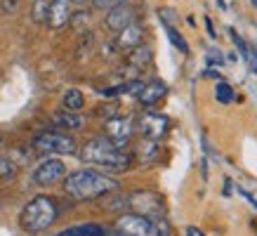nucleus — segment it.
<instances>
[{
    "label": "nucleus",
    "mask_w": 257,
    "mask_h": 236,
    "mask_svg": "<svg viewBox=\"0 0 257 236\" xmlns=\"http://www.w3.org/2000/svg\"><path fill=\"white\" fill-rule=\"evenodd\" d=\"M47 12H50V0H33V8H31L33 22L45 24L47 22Z\"/></svg>",
    "instance_id": "f3484780"
},
{
    "label": "nucleus",
    "mask_w": 257,
    "mask_h": 236,
    "mask_svg": "<svg viewBox=\"0 0 257 236\" xmlns=\"http://www.w3.org/2000/svg\"><path fill=\"white\" fill-rule=\"evenodd\" d=\"M168 92V87H165L163 80H151V83H144L142 87V92L137 94V99H140L144 106H154L156 102H161Z\"/></svg>",
    "instance_id": "f8f14e48"
},
{
    "label": "nucleus",
    "mask_w": 257,
    "mask_h": 236,
    "mask_svg": "<svg viewBox=\"0 0 257 236\" xmlns=\"http://www.w3.org/2000/svg\"><path fill=\"white\" fill-rule=\"evenodd\" d=\"M205 26H208V33H210L212 38H215L217 33H215V29H212V22H210V19H205Z\"/></svg>",
    "instance_id": "a878e982"
},
{
    "label": "nucleus",
    "mask_w": 257,
    "mask_h": 236,
    "mask_svg": "<svg viewBox=\"0 0 257 236\" xmlns=\"http://www.w3.org/2000/svg\"><path fill=\"white\" fill-rule=\"evenodd\" d=\"M187 236H203V231L198 227H187Z\"/></svg>",
    "instance_id": "b1692460"
},
{
    "label": "nucleus",
    "mask_w": 257,
    "mask_h": 236,
    "mask_svg": "<svg viewBox=\"0 0 257 236\" xmlns=\"http://www.w3.org/2000/svg\"><path fill=\"white\" fill-rule=\"evenodd\" d=\"M17 175V165L12 163V158L5 156V154H0V180H15Z\"/></svg>",
    "instance_id": "6ab92c4d"
},
{
    "label": "nucleus",
    "mask_w": 257,
    "mask_h": 236,
    "mask_svg": "<svg viewBox=\"0 0 257 236\" xmlns=\"http://www.w3.org/2000/svg\"><path fill=\"white\" fill-rule=\"evenodd\" d=\"M104 133H106V137H109L111 142H116L120 149H125V144H127L130 135H133V121H130V118L113 116V118H109V121H106Z\"/></svg>",
    "instance_id": "1a4fd4ad"
},
{
    "label": "nucleus",
    "mask_w": 257,
    "mask_h": 236,
    "mask_svg": "<svg viewBox=\"0 0 257 236\" xmlns=\"http://www.w3.org/2000/svg\"><path fill=\"white\" fill-rule=\"evenodd\" d=\"M154 59V52L149 45H137L133 50H127V64L135 66V69H142V66H149Z\"/></svg>",
    "instance_id": "4468645a"
},
{
    "label": "nucleus",
    "mask_w": 257,
    "mask_h": 236,
    "mask_svg": "<svg viewBox=\"0 0 257 236\" xmlns=\"http://www.w3.org/2000/svg\"><path fill=\"white\" fill-rule=\"evenodd\" d=\"M71 3L73 0H50V12H47V26L50 29H64L71 19Z\"/></svg>",
    "instance_id": "9b49d317"
},
{
    "label": "nucleus",
    "mask_w": 257,
    "mask_h": 236,
    "mask_svg": "<svg viewBox=\"0 0 257 236\" xmlns=\"http://www.w3.org/2000/svg\"><path fill=\"white\" fill-rule=\"evenodd\" d=\"M76 3H87V0H76Z\"/></svg>",
    "instance_id": "c85d7f7f"
},
{
    "label": "nucleus",
    "mask_w": 257,
    "mask_h": 236,
    "mask_svg": "<svg viewBox=\"0 0 257 236\" xmlns=\"http://www.w3.org/2000/svg\"><path fill=\"white\" fill-rule=\"evenodd\" d=\"M92 5L97 10H109V8H113V0H92Z\"/></svg>",
    "instance_id": "5701e85b"
},
{
    "label": "nucleus",
    "mask_w": 257,
    "mask_h": 236,
    "mask_svg": "<svg viewBox=\"0 0 257 236\" xmlns=\"http://www.w3.org/2000/svg\"><path fill=\"white\" fill-rule=\"evenodd\" d=\"M165 31H168V38H170L172 45L177 47L182 55H187V52H189V45H187V40L182 38V33H179L177 29H172V26H165Z\"/></svg>",
    "instance_id": "aec40b11"
},
{
    "label": "nucleus",
    "mask_w": 257,
    "mask_h": 236,
    "mask_svg": "<svg viewBox=\"0 0 257 236\" xmlns=\"http://www.w3.org/2000/svg\"><path fill=\"white\" fill-rule=\"evenodd\" d=\"M215 3H217V5H219V8H222V10L226 8V5H224V0H215Z\"/></svg>",
    "instance_id": "bb28decb"
},
{
    "label": "nucleus",
    "mask_w": 257,
    "mask_h": 236,
    "mask_svg": "<svg viewBox=\"0 0 257 236\" xmlns=\"http://www.w3.org/2000/svg\"><path fill=\"white\" fill-rule=\"evenodd\" d=\"M158 17H161V22H163L165 26H172V22H175V10L161 8V10H158Z\"/></svg>",
    "instance_id": "412c9836"
},
{
    "label": "nucleus",
    "mask_w": 257,
    "mask_h": 236,
    "mask_svg": "<svg viewBox=\"0 0 257 236\" xmlns=\"http://www.w3.org/2000/svg\"><path fill=\"white\" fill-rule=\"evenodd\" d=\"M33 149L40 154H59V156H71L76 154V140L57 130H47L33 137Z\"/></svg>",
    "instance_id": "39448f33"
},
{
    "label": "nucleus",
    "mask_w": 257,
    "mask_h": 236,
    "mask_svg": "<svg viewBox=\"0 0 257 236\" xmlns=\"http://www.w3.org/2000/svg\"><path fill=\"white\" fill-rule=\"evenodd\" d=\"M116 189L118 182L99 170H76V173L66 175L64 180V191L78 201H92V198L106 196Z\"/></svg>",
    "instance_id": "f257e3e1"
},
{
    "label": "nucleus",
    "mask_w": 257,
    "mask_h": 236,
    "mask_svg": "<svg viewBox=\"0 0 257 236\" xmlns=\"http://www.w3.org/2000/svg\"><path fill=\"white\" fill-rule=\"evenodd\" d=\"M116 231L120 236H168L170 229L163 220L149 217L142 212H125L116 220Z\"/></svg>",
    "instance_id": "20e7f679"
},
{
    "label": "nucleus",
    "mask_w": 257,
    "mask_h": 236,
    "mask_svg": "<svg viewBox=\"0 0 257 236\" xmlns=\"http://www.w3.org/2000/svg\"><path fill=\"white\" fill-rule=\"evenodd\" d=\"M140 133L142 137H147V140H154L158 142L161 137L168 135V128H170V121L163 116V113H156V111H144L140 116Z\"/></svg>",
    "instance_id": "0eeeda50"
},
{
    "label": "nucleus",
    "mask_w": 257,
    "mask_h": 236,
    "mask_svg": "<svg viewBox=\"0 0 257 236\" xmlns=\"http://www.w3.org/2000/svg\"><path fill=\"white\" fill-rule=\"evenodd\" d=\"M135 22V10L127 5V3H120V5H113V8H109V12H106V17H104V24H106V29L113 33L123 31L127 24Z\"/></svg>",
    "instance_id": "6e6552de"
},
{
    "label": "nucleus",
    "mask_w": 257,
    "mask_h": 236,
    "mask_svg": "<svg viewBox=\"0 0 257 236\" xmlns=\"http://www.w3.org/2000/svg\"><path fill=\"white\" fill-rule=\"evenodd\" d=\"M205 59H208V64H210V66H215V64H217V66H222V64H224V57H222V52H219V50H210V52L205 55Z\"/></svg>",
    "instance_id": "4be33fe9"
},
{
    "label": "nucleus",
    "mask_w": 257,
    "mask_h": 236,
    "mask_svg": "<svg viewBox=\"0 0 257 236\" xmlns=\"http://www.w3.org/2000/svg\"><path fill=\"white\" fill-rule=\"evenodd\" d=\"M250 3H252V5H255V8H257V0H250Z\"/></svg>",
    "instance_id": "cd10ccee"
},
{
    "label": "nucleus",
    "mask_w": 257,
    "mask_h": 236,
    "mask_svg": "<svg viewBox=\"0 0 257 236\" xmlns=\"http://www.w3.org/2000/svg\"><path fill=\"white\" fill-rule=\"evenodd\" d=\"M59 236H104V227L87 222V224H76V227L62 229V231H59Z\"/></svg>",
    "instance_id": "2eb2a0df"
},
{
    "label": "nucleus",
    "mask_w": 257,
    "mask_h": 236,
    "mask_svg": "<svg viewBox=\"0 0 257 236\" xmlns=\"http://www.w3.org/2000/svg\"><path fill=\"white\" fill-rule=\"evenodd\" d=\"M57 203L55 198L50 196H36L31 198L26 208L19 215V222H22V229H26L29 234H38V231H45L52 222L57 220Z\"/></svg>",
    "instance_id": "7ed1b4c3"
},
{
    "label": "nucleus",
    "mask_w": 257,
    "mask_h": 236,
    "mask_svg": "<svg viewBox=\"0 0 257 236\" xmlns=\"http://www.w3.org/2000/svg\"><path fill=\"white\" fill-rule=\"evenodd\" d=\"M80 158L85 163L99 165L104 170H127L133 158L130 154H125V149H120L116 142H111L109 137H92L83 144L80 149Z\"/></svg>",
    "instance_id": "f03ea898"
},
{
    "label": "nucleus",
    "mask_w": 257,
    "mask_h": 236,
    "mask_svg": "<svg viewBox=\"0 0 257 236\" xmlns=\"http://www.w3.org/2000/svg\"><path fill=\"white\" fill-rule=\"evenodd\" d=\"M66 175V165L59 161V158H45V161H40L36 168H33V175L31 180L33 184H38V187H50V184H55L59 182Z\"/></svg>",
    "instance_id": "423d86ee"
},
{
    "label": "nucleus",
    "mask_w": 257,
    "mask_h": 236,
    "mask_svg": "<svg viewBox=\"0 0 257 236\" xmlns=\"http://www.w3.org/2000/svg\"><path fill=\"white\" fill-rule=\"evenodd\" d=\"M205 76H208V78H217V80H222L219 71H215V69H208V71H205Z\"/></svg>",
    "instance_id": "393cba45"
},
{
    "label": "nucleus",
    "mask_w": 257,
    "mask_h": 236,
    "mask_svg": "<svg viewBox=\"0 0 257 236\" xmlns=\"http://www.w3.org/2000/svg\"><path fill=\"white\" fill-rule=\"evenodd\" d=\"M142 40H144V26L137 22L133 24H127L123 31H118L116 33V40H113V45L118 47V50H133V47L142 45Z\"/></svg>",
    "instance_id": "9d476101"
},
{
    "label": "nucleus",
    "mask_w": 257,
    "mask_h": 236,
    "mask_svg": "<svg viewBox=\"0 0 257 236\" xmlns=\"http://www.w3.org/2000/svg\"><path fill=\"white\" fill-rule=\"evenodd\" d=\"M215 99L222 102V104L234 102V90H231V85L224 83V80H217V85H215Z\"/></svg>",
    "instance_id": "a211bd4d"
},
{
    "label": "nucleus",
    "mask_w": 257,
    "mask_h": 236,
    "mask_svg": "<svg viewBox=\"0 0 257 236\" xmlns=\"http://www.w3.org/2000/svg\"><path fill=\"white\" fill-rule=\"evenodd\" d=\"M62 104L66 111H80L83 104H85V97H83V92H80L78 87H69L62 97Z\"/></svg>",
    "instance_id": "dca6fc26"
},
{
    "label": "nucleus",
    "mask_w": 257,
    "mask_h": 236,
    "mask_svg": "<svg viewBox=\"0 0 257 236\" xmlns=\"http://www.w3.org/2000/svg\"><path fill=\"white\" fill-rule=\"evenodd\" d=\"M52 123H55L57 128H62V130H80L83 128V116H80L78 111H59V113H55L52 116Z\"/></svg>",
    "instance_id": "ddd939ff"
}]
</instances>
